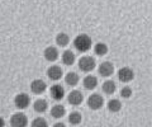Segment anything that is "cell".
<instances>
[{
  "mask_svg": "<svg viewBox=\"0 0 152 127\" xmlns=\"http://www.w3.org/2000/svg\"><path fill=\"white\" fill-rule=\"evenodd\" d=\"M32 127H48V123H47V121L45 118H42V117H38V118L33 120Z\"/></svg>",
  "mask_w": 152,
  "mask_h": 127,
  "instance_id": "cell-23",
  "label": "cell"
},
{
  "mask_svg": "<svg viewBox=\"0 0 152 127\" xmlns=\"http://www.w3.org/2000/svg\"><path fill=\"white\" fill-rule=\"evenodd\" d=\"M50 94L55 101H61V99H64V97H65V89H64V87L56 84V85H53L51 88Z\"/></svg>",
  "mask_w": 152,
  "mask_h": 127,
  "instance_id": "cell-10",
  "label": "cell"
},
{
  "mask_svg": "<svg viewBox=\"0 0 152 127\" xmlns=\"http://www.w3.org/2000/svg\"><path fill=\"white\" fill-rule=\"evenodd\" d=\"M46 88H47L46 83L43 80H41V79H36L31 84V90L34 94H42L46 90Z\"/></svg>",
  "mask_w": 152,
  "mask_h": 127,
  "instance_id": "cell-11",
  "label": "cell"
},
{
  "mask_svg": "<svg viewBox=\"0 0 152 127\" xmlns=\"http://www.w3.org/2000/svg\"><path fill=\"white\" fill-rule=\"evenodd\" d=\"M115 83L112 81V80H108L103 84V92L104 93H107V94H113L114 92H115Z\"/></svg>",
  "mask_w": 152,
  "mask_h": 127,
  "instance_id": "cell-19",
  "label": "cell"
},
{
  "mask_svg": "<svg viewBox=\"0 0 152 127\" xmlns=\"http://www.w3.org/2000/svg\"><path fill=\"white\" fill-rule=\"evenodd\" d=\"M96 85H98V79L93 76V75H89V76L84 79V87L88 90H93V89L96 88Z\"/></svg>",
  "mask_w": 152,
  "mask_h": 127,
  "instance_id": "cell-13",
  "label": "cell"
},
{
  "mask_svg": "<svg viewBox=\"0 0 152 127\" xmlns=\"http://www.w3.org/2000/svg\"><path fill=\"white\" fill-rule=\"evenodd\" d=\"M91 38L88 36V35H80L75 38L74 41V46L75 48L80 51V52H86V51H89L90 48H91Z\"/></svg>",
  "mask_w": 152,
  "mask_h": 127,
  "instance_id": "cell-1",
  "label": "cell"
},
{
  "mask_svg": "<svg viewBox=\"0 0 152 127\" xmlns=\"http://www.w3.org/2000/svg\"><path fill=\"white\" fill-rule=\"evenodd\" d=\"M53 127H66L64 123H61V122H58V123H56V125H53Z\"/></svg>",
  "mask_w": 152,
  "mask_h": 127,
  "instance_id": "cell-26",
  "label": "cell"
},
{
  "mask_svg": "<svg viewBox=\"0 0 152 127\" xmlns=\"http://www.w3.org/2000/svg\"><path fill=\"white\" fill-rule=\"evenodd\" d=\"M108 108L110 112H113V113H117V112H119L122 109V103L118 99H112L108 103Z\"/></svg>",
  "mask_w": 152,
  "mask_h": 127,
  "instance_id": "cell-18",
  "label": "cell"
},
{
  "mask_svg": "<svg viewBox=\"0 0 152 127\" xmlns=\"http://www.w3.org/2000/svg\"><path fill=\"white\" fill-rule=\"evenodd\" d=\"M45 57L46 60L51 61V62H53V61H56L57 59H58V51H57L56 47H47V48L45 50Z\"/></svg>",
  "mask_w": 152,
  "mask_h": 127,
  "instance_id": "cell-12",
  "label": "cell"
},
{
  "mask_svg": "<svg viewBox=\"0 0 152 127\" xmlns=\"http://www.w3.org/2000/svg\"><path fill=\"white\" fill-rule=\"evenodd\" d=\"M94 51H95V54H96L98 56H104L108 52V47H107L105 43H102V42H100V43H96Z\"/></svg>",
  "mask_w": 152,
  "mask_h": 127,
  "instance_id": "cell-22",
  "label": "cell"
},
{
  "mask_svg": "<svg viewBox=\"0 0 152 127\" xmlns=\"http://www.w3.org/2000/svg\"><path fill=\"white\" fill-rule=\"evenodd\" d=\"M10 125H12V127H27V125H28L27 116L20 113V112L15 113L10 118Z\"/></svg>",
  "mask_w": 152,
  "mask_h": 127,
  "instance_id": "cell-4",
  "label": "cell"
},
{
  "mask_svg": "<svg viewBox=\"0 0 152 127\" xmlns=\"http://www.w3.org/2000/svg\"><path fill=\"white\" fill-rule=\"evenodd\" d=\"M62 69H61L60 66H56V65H53V66H51L48 70H47V75H48V78L51 79V80H60L61 78H62Z\"/></svg>",
  "mask_w": 152,
  "mask_h": 127,
  "instance_id": "cell-8",
  "label": "cell"
},
{
  "mask_svg": "<svg viewBox=\"0 0 152 127\" xmlns=\"http://www.w3.org/2000/svg\"><path fill=\"white\" fill-rule=\"evenodd\" d=\"M48 108V103L45 99H38L34 102V111H37L38 113H43V112L47 111Z\"/></svg>",
  "mask_w": 152,
  "mask_h": 127,
  "instance_id": "cell-15",
  "label": "cell"
},
{
  "mask_svg": "<svg viewBox=\"0 0 152 127\" xmlns=\"http://www.w3.org/2000/svg\"><path fill=\"white\" fill-rule=\"evenodd\" d=\"M51 116L53 117V118H62L65 116V107L61 104H56L51 109Z\"/></svg>",
  "mask_w": 152,
  "mask_h": 127,
  "instance_id": "cell-14",
  "label": "cell"
},
{
  "mask_svg": "<svg viewBox=\"0 0 152 127\" xmlns=\"http://www.w3.org/2000/svg\"><path fill=\"white\" fill-rule=\"evenodd\" d=\"M79 68L81 71L85 73H90L95 69V60L91 57V56H84L79 60Z\"/></svg>",
  "mask_w": 152,
  "mask_h": 127,
  "instance_id": "cell-2",
  "label": "cell"
},
{
  "mask_svg": "<svg viewBox=\"0 0 152 127\" xmlns=\"http://www.w3.org/2000/svg\"><path fill=\"white\" fill-rule=\"evenodd\" d=\"M88 106L91 108V109H94V111L100 109V108L104 106L103 97L99 95V94H93V95H90L89 99H88Z\"/></svg>",
  "mask_w": 152,
  "mask_h": 127,
  "instance_id": "cell-3",
  "label": "cell"
},
{
  "mask_svg": "<svg viewBox=\"0 0 152 127\" xmlns=\"http://www.w3.org/2000/svg\"><path fill=\"white\" fill-rule=\"evenodd\" d=\"M62 61L65 65H67V66H71L74 62H75V55L72 51H65L64 55H62Z\"/></svg>",
  "mask_w": 152,
  "mask_h": 127,
  "instance_id": "cell-16",
  "label": "cell"
},
{
  "mask_svg": "<svg viewBox=\"0 0 152 127\" xmlns=\"http://www.w3.org/2000/svg\"><path fill=\"white\" fill-rule=\"evenodd\" d=\"M84 101V97L81 92L79 90H72L69 94V103L71 106H80Z\"/></svg>",
  "mask_w": 152,
  "mask_h": 127,
  "instance_id": "cell-9",
  "label": "cell"
},
{
  "mask_svg": "<svg viewBox=\"0 0 152 127\" xmlns=\"http://www.w3.org/2000/svg\"><path fill=\"white\" fill-rule=\"evenodd\" d=\"M118 78H119V80L123 81V83H129L133 80V78H134V73H133V70L131 68H122L119 69V71H118Z\"/></svg>",
  "mask_w": 152,
  "mask_h": 127,
  "instance_id": "cell-5",
  "label": "cell"
},
{
  "mask_svg": "<svg viewBox=\"0 0 152 127\" xmlns=\"http://www.w3.org/2000/svg\"><path fill=\"white\" fill-rule=\"evenodd\" d=\"M121 95L123 98H131V95H132V89L129 87H124L121 90Z\"/></svg>",
  "mask_w": 152,
  "mask_h": 127,
  "instance_id": "cell-24",
  "label": "cell"
},
{
  "mask_svg": "<svg viewBox=\"0 0 152 127\" xmlns=\"http://www.w3.org/2000/svg\"><path fill=\"white\" fill-rule=\"evenodd\" d=\"M4 126H5V121L0 117V127H4Z\"/></svg>",
  "mask_w": 152,
  "mask_h": 127,
  "instance_id": "cell-25",
  "label": "cell"
},
{
  "mask_svg": "<svg viewBox=\"0 0 152 127\" xmlns=\"http://www.w3.org/2000/svg\"><path fill=\"white\" fill-rule=\"evenodd\" d=\"M81 121H83V117H81V113H79V112H72L69 116V122L71 125H80Z\"/></svg>",
  "mask_w": 152,
  "mask_h": 127,
  "instance_id": "cell-21",
  "label": "cell"
},
{
  "mask_svg": "<svg viewBox=\"0 0 152 127\" xmlns=\"http://www.w3.org/2000/svg\"><path fill=\"white\" fill-rule=\"evenodd\" d=\"M14 103H15V106L19 108V109H26V108H28V106H29V103H31V98L28 97L27 94L20 93L15 97Z\"/></svg>",
  "mask_w": 152,
  "mask_h": 127,
  "instance_id": "cell-6",
  "label": "cell"
},
{
  "mask_svg": "<svg viewBox=\"0 0 152 127\" xmlns=\"http://www.w3.org/2000/svg\"><path fill=\"white\" fill-rule=\"evenodd\" d=\"M65 80H66V83H67L70 87H75L76 84L79 83L80 78H79V75L76 74V73L71 71V73H69L67 75H66V79H65Z\"/></svg>",
  "mask_w": 152,
  "mask_h": 127,
  "instance_id": "cell-17",
  "label": "cell"
},
{
  "mask_svg": "<svg viewBox=\"0 0 152 127\" xmlns=\"http://www.w3.org/2000/svg\"><path fill=\"white\" fill-rule=\"evenodd\" d=\"M114 73V66H113V64L112 62H103L100 64V66H99V74L102 75V76L104 78H109V76H112Z\"/></svg>",
  "mask_w": 152,
  "mask_h": 127,
  "instance_id": "cell-7",
  "label": "cell"
},
{
  "mask_svg": "<svg viewBox=\"0 0 152 127\" xmlns=\"http://www.w3.org/2000/svg\"><path fill=\"white\" fill-rule=\"evenodd\" d=\"M56 42H57V45H58V46L65 47V46H67V45H69L70 37L66 35V33H60L58 36L56 37Z\"/></svg>",
  "mask_w": 152,
  "mask_h": 127,
  "instance_id": "cell-20",
  "label": "cell"
}]
</instances>
